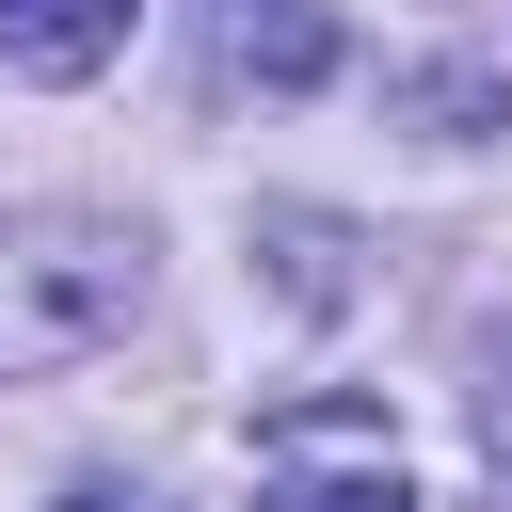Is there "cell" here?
Returning <instances> with one entry per match:
<instances>
[{"label": "cell", "instance_id": "obj_1", "mask_svg": "<svg viewBox=\"0 0 512 512\" xmlns=\"http://www.w3.org/2000/svg\"><path fill=\"white\" fill-rule=\"evenodd\" d=\"M256 464H272V512H416V480H400L368 400H288Z\"/></svg>", "mask_w": 512, "mask_h": 512}, {"label": "cell", "instance_id": "obj_2", "mask_svg": "<svg viewBox=\"0 0 512 512\" xmlns=\"http://www.w3.org/2000/svg\"><path fill=\"white\" fill-rule=\"evenodd\" d=\"M128 48V0H0V64L16 80H96Z\"/></svg>", "mask_w": 512, "mask_h": 512}, {"label": "cell", "instance_id": "obj_3", "mask_svg": "<svg viewBox=\"0 0 512 512\" xmlns=\"http://www.w3.org/2000/svg\"><path fill=\"white\" fill-rule=\"evenodd\" d=\"M480 448H496V496H512V368H496V400H480Z\"/></svg>", "mask_w": 512, "mask_h": 512}, {"label": "cell", "instance_id": "obj_4", "mask_svg": "<svg viewBox=\"0 0 512 512\" xmlns=\"http://www.w3.org/2000/svg\"><path fill=\"white\" fill-rule=\"evenodd\" d=\"M80 512H144V496H80Z\"/></svg>", "mask_w": 512, "mask_h": 512}]
</instances>
